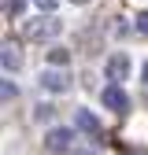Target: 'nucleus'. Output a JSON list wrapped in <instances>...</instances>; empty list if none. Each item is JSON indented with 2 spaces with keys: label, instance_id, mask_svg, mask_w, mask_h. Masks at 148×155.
Instances as JSON below:
<instances>
[{
  "label": "nucleus",
  "instance_id": "obj_14",
  "mask_svg": "<svg viewBox=\"0 0 148 155\" xmlns=\"http://www.w3.org/2000/svg\"><path fill=\"white\" fill-rule=\"evenodd\" d=\"M70 4H85V0H70Z\"/></svg>",
  "mask_w": 148,
  "mask_h": 155
},
{
  "label": "nucleus",
  "instance_id": "obj_7",
  "mask_svg": "<svg viewBox=\"0 0 148 155\" xmlns=\"http://www.w3.org/2000/svg\"><path fill=\"white\" fill-rule=\"evenodd\" d=\"M18 63H22V55H18V48L8 41L4 45V70H18Z\"/></svg>",
  "mask_w": 148,
  "mask_h": 155
},
{
  "label": "nucleus",
  "instance_id": "obj_9",
  "mask_svg": "<svg viewBox=\"0 0 148 155\" xmlns=\"http://www.w3.org/2000/svg\"><path fill=\"white\" fill-rule=\"evenodd\" d=\"M22 8H26V0H4V15H8V18L22 15Z\"/></svg>",
  "mask_w": 148,
  "mask_h": 155
},
{
  "label": "nucleus",
  "instance_id": "obj_3",
  "mask_svg": "<svg viewBox=\"0 0 148 155\" xmlns=\"http://www.w3.org/2000/svg\"><path fill=\"white\" fill-rule=\"evenodd\" d=\"M126 74H130V59H126V52H115V55L104 63V78L119 85V81H126Z\"/></svg>",
  "mask_w": 148,
  "mask_h": 155
},
{
  "label": "nucleus",
  "instance_id": "obj_13",
  "mask_svg": "<svg viewBox=\"0 0 148 155\" xmlns=\"http://www.w3.org/2000/svg\"><path fill=\"white\" fill-rule=\"evenodd\" d=\"M74 155H92V151H74Z\"/></svg>",
  "mask_w": 148,
  "mask_h": 155
},
{
  "label": "nucleus",
  "instance_id": "obj_5",
  "mask_svg": "<svg viewBox=\"0 0 148 155\" xmlns=\"http://www.w3.org/2000/svg\"><path fill=\"white\" fill-rule=\"evenodd\" d=\"M41 89H48V92H67L70 81H67V74H59V70H41Z\"/></svg>",
  "mask_w": 148,
  "mask_h": 155
},
{
  "label": "nucleus",
  "instance_id": "obj_1",
  "mask_svg": "<svg viewBox=\"0 0 148 155\" xmlns=\"http://www.w3.org/2000/svg\"><path fill=\"white\" fill-rule=\"evenodd\" d=\"M56 33H59V18H33V22H26V37H30V41H52V37Z\"/></svg>",
  "mask_w": 148,
  "mask_h": 155
},
{
  "label": "nucleus",
  "instance_id": "obj_4",
  "mask_svg": "<svg viewBox=\"0 0 148 155\" xmlns=\"http://www.w3.org/2000/svg\"><path fill=\"white\" fill-rule=\"evenodd\" d=\"M74 140V129H48L45 133V148L48 151H67Z\"/></svg>",
  "mask_w": 148,
  "mask_h": 155
},
{
  "label": "nucleus",
  "instance_id": "obj_11",
  "mask_svg": "<svg viewBox=\"0 0 148 155\" xmlns=\"http://www.w3.org/2000/svg\"><path fill=\"white\" fill-rule=\"evenodd\" d=\"M137 30H141V33H148V11H141V15H137Z\"/></svg>",
  "mask_w": 148,
  "mask_h": 155
},
{
  "label": "nucleus",
  "instance_id": "obj_8",
  "mask_svg": "<svg viewBox=\"0 0 148 155\" xmlns=\"http://www.w3.org/2000/svg\"><path fill=\"white\" fill-rule=\"evenodd\" d=\"M48 63H52V67H67V63H70V52H67V48H52V52H48Z\"/></svg>",
  "mask_w": 148,
  "mask_h": 155
},
{
  "label": "nucleus",
  "instance_id": "obj_12",
  "mask_svg": "<svg viewBox=\"0 0 148 155\" xmlns=\"http://www.w3.org/2000/svg\"><path fill=\"white\" fill-rule=\"evenodd\" d=\"M144 89H148V63H144Z\"/></svg>",
  "mask_w": 148,
  "mask_h": 155
},
{
  "label": "nucleus",
  "instance_id": "obj_10",
  "mask_svg": "<svg viewBox=\"0 0 148 155\" xmlns=\"http://www.w3.org/2000/svg\"><path fill=\"white\" fill-rule=\"evenodd\" d=\"M33 4L41 8V11H56V8H59V0H33Z\"/></svg>",
  "mask_w": 148,
  "mask_h": 155
},
{
  "label": "nucleus",
  "instance_id": "obj_6",
  "mask_svg": "<svg viewBox=\"0 0 148 155\" xmlns=\"http://www.w3.org/2000/svg\"><path fill=\"white\" fill-rule=\"evenodd\" d=\"M74 126H78L82 133H100V122H96V114H92V111H74Z\"/></svg>",
  "mask_w": 148,
  "mask_h": 155
},
{
  "label": "nucleus",
  "instance_id": "obj_2",
  "mask_svg": "<svg viewBox=\"0 0 148 155\" xmlns=\"http://www.w3.org/2000/svg\"><path fill=\"white\" fill-rule=\"evenodd\" d=\"M100 100H104V107H107V111H115V114H126V111H130V96H126V92H122V85H115V81L104 85Z\"/></svg>",
  "mask_w": 148,
  "mask_h": 155
}]
</instances>
